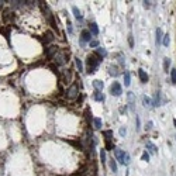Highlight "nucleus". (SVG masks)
I'll return each instance as SVG.
<instances>
[{"label": "nucleus", "instance_id": "f257e3e1", "mask_svg": "<svg viewBox=\"0 0 176 176\" xmlns=\"http://www.w3.org/2000/svg\"><path fill=\"white\" fill-rule=\"evenodd\" d=\"M102 61V58H99L96 54H93V55H89L86 58V65H88V73L89 75H93V73L96 72L97 66H99V62Z\"/></svg>", "mask_w": 176, "mask_h": 176}, {"label": "nucleus", "instance_id": "f03ea898", "mask_svg": "<svg viewBox=\"0 0 176 176\" xmlns=\"http://www.w3.org/2000/svg\"><path fill=\"white\" fill-rule=\"evenodd\" d=\"M66 99L68 100H76L78 99V96H79V88H78V85L76 83H73V85H71L69 88H68V90H66Z\"/></svg>", "mask_w": 176, "mask_h": 176}, {"label": "nucleus", "instance_id": "7ed1b4c3", "mask_svg": "<svg viewBox=\"0 0 176 176\" xmlns=\"http://www.w3.org/2000/svg\"><path fill=\"white\" fill-rule=\"evenodd\" d=\"M68 51H58L54 56V59H55V64L56 65H64L66 64V61H68Z\"/></svg>", "mask_w": 176, "mask_h": 176}, {"label": "nucleus", "instance_id": "20e7f679", "mask_svg": "<svg viewBox=\"0 0 176 176\" xmlns=\"http://www.w3.org/2000/svg\"><path fill=\"white\" fill-rule=\"evenodd\" d=\"M110 93L113 96H120L123 93V89H121V85L119 82H113V85L110 86Z\"/></svg>", "mask_w": 176, "mask_h": 176}, {"label": "nucleus", "instance_id": "39448f33", "mask_svg": "<svg viewBox=\"0 0 176 176\" xmlns=\"http://www.w3.org/2000/svg\"><path fill=\"white\" fill-rule=\"evenodd\" d=\"M59 79H61V82H64V83H71V80H72V72H71V69L62 71V73L59 75Z\"/></svg>", "mask_w": 176, "mask_h": 176}, {"label": "nucleus", "instance_id": "423d86ee", "mask_svg": "<svg viewBox=\"0 0 176 176\" xmlns=\"http://www.w3.org/2000/svg\"><path fill=\"white\" fill-rule=\"evenodd\" d=\"M1 17H3V21H4L6 24L11 23V21H14V13H13L11 10H4L3 14H1Z\"/></svg>", "mask_w": 176, "mask_h": 176}, {"label": "nucleus", "instance_id": "0eeeda50", "mask_svg": "<svg viewBox=\"0 0 176 176\" xmlns=\"http://www.w3.org/2000/svg\"><path fill=\"white\" fill-rule=\"evenodd\" d=\"M114 155H116V161H119L120 163L124 165V156H126V152L120 149V148H114Z\"/></svg>", "mask_w": 176, "mask_h": 176}, {"label": "nucleus", "instance_id": "6e6552de", "mask_svg": "<svg viewBox=\"0 0 176 176\" xmlns=\"http://www.w3.org/2000/svg\"><path fill=\"white\" fill-rule=\"evenodd\" d=\"M127 100H128V106H130V109H131V110H134V109H135V96H134V93H133V92H128V93H127Z\"/></svg>", "mask_w": 176, "mask_h": 176}, {"label": "nucleus", "instance_id": "1a4fd4ad", "mask_svg": "<svg viewBox=\"0 0 176 176\" xmlns=\"http://www.w3.org/2000/svg\"><path fill=\"white\" fill-rule=\"evenodd\" d=\"M58 51H59V49H58V47H49V48H45V55H47V58L52 59Z\"/></svg>", "mask_w": 176, "mask_h": 176}, {"label": "nucleus", "instance_id": "9d476101", "mask_svg": "<svg viewBox=\"0 0 176 176\" xmlns=\"http://www.w3.org/2000/svg\"><path fill=\"white\" fill-rule=\"evenodd\" d=\"M80 37H82V42H83V44H85L86 41H89V42L92 41V34H90L89 30H83L82 34H80Z\"/></svg>", "mask_w": 176, "mask_h": 176}, {"label": "nucleus", "instance_id": "9b49d317", "mask_svg": "<svg viewBox=\"0 0 176 176\" xmlns=\"http://www.w3.org/2000/svg\"><path fill=\"white\" fill-rule=\"evenodd\" d=\"M138 76H140V79H141L142 83H147V82H148V75L145 73L144 69H138Z\"/></svg>", "mask_w": 176, "mask_h": 176}, {"label": "nucleus", "instance_id": "f8f14e48", "mask_svg": "<svg viewBox=\"0 0 176 176\" xmlns=\"http://www.w3.org/2000/svg\"><path fill=\"white\" fill-rule=\"evenodd\" d=\"M162 38H163V35H162V30H161V28H156V38H155V44H156V47H159Z\"/></svg>", "mask_w": 176, "mask_h": 176}, {"label": "nucleus", "instance_id": "ddd939ff", "mask_svg": "<svg viewBox=\"0 0 176 176\" xmlns=\"http://www.w3.org/2000/svg\"><path fill=\"white\" fill-rule=\"evenodd\" d=\"M93 99H95L96 102H104V95L102 93V92L96 90V92L93 93Z\"/></svg>", "mask_w": 176, "mask_h": 176}, {"label": "nucleus", "instance_id": "4468645a", "mask_svg": "<svg viewBox=\"0 0 176 176\" xmlns=\"http://www.w3.org/2000/svg\"><path fill=\"white\" fill-rule=\"evenodd\" d=\"M89 31H90V34H92V35H97V34H99V28H97L96 23H92V24H90V27H89Z\"/></svg>", "mask_w": 176, "mask_h": 176}, {"label": "nucleus", "instance_id": "2eb2a0df", "mask_svg": "<svg viewBox=\"0 0 176 176\" xmlns=\"http://www.w3.org/2000/svg\"><path fill=\"white\" fill-rule=\"evenodd\" d=\"M162 102H161V92H156L155 93V99H154V102H152V106H161Z\"/></svg>", "mask_w": 176, "mask_h": 176}, {"label": "nucleus", "instance_id": "dca6fc26", "mask_svg": "<svg viewBox=\"0 0 176 176\" xmlns=\"http://www.w3.org/2000/svg\"><path fill=\"white\" fill-rule=\"evenodd\" d=\"M93 86H95V89H96V90H99V92H102V90H103V88H104L103 82H102V80H97V79L93 82Z\"/></svg>", "mask_w": 176, "mask_h": 176}, {"label": "nucleus", "instance_id": "f3484780", "mask_svg": "<svg viewBox=\"0 0 176 176\" xmlns=\"http://www.w3.org/2000/svg\"><path fill=\"white\" fill-rule=\"evenodd\" d=\"M96 55L99 56V58H104V56L107 55V51H106V48H103V47H99L96 51Z\"/></svg>", "mask_w": 176, "mask_h": 176}, {"label": "nucleus", "instance_id": "a211bd4d", "mask_svg": "<svg viewBox=\"0 0 176 176\" xmlns=\"http://www.w3.org/2000/svg\"><path fill=\"white\" fill-rule=\"evenodd\" d=\"M54 38H55V37H54V34H52L51 31H47V32H45V38H44L45 44H48V42H52V41H54Z\"/></svg>", "mask_w": 176, "mask_h": 176}, {"label": "nucleus", "instance_id": "6ab92c4d", "mask_svg": "<svg viewBox=\"0 0 176 176\" xmlns=\"http://www.w3.org/2000/svg\"><path fill=\"white\" fill-rule=\"evenodd\" d=\"M147 148H148V151L151 152V154H156V152H158V148L152 144L151 141H148V142H147Z\"/></svg>", "mask_w": 176, "mask_h": 176}, {"label": "nucleus", "instance_id": "aec40b11", "mask_svg": "<svg viewBox=\"0 0 176 176\" xmlns=\"http://www.w3.org/2000/svg\"><path fill=\"white\" fill-rule=\"evenodd\" d=\"M109 166H110V169H111L113 173H116L117 172V162H116V159H110V163H109Z\"/></svg>", "mask_w": 176, "mask_h": 176}, {"label": "nucleus", "instance_id": "412c9836", "mask_svg": "<svg viewBox=\"0 0 176 176\" xmlns=\"http://www.w3.org/2000/svg\"><path fill=\"white\" fill-rule=\"evenodd\" d=\"M93 126L96 130H100L102 126H103V123H102V119H93Z\"/></svg>", "mask_w": 176, "mask_h": 176}, {"label": "nucleus", "instance_id": "4be33fe9", "mask_svg": "<svg viewBox=\"0 0 176 176\" xmlns=\"http://www.w3.org/2000/svg\"><path fill=\"white\" fill-rule=\"evenodd\" d=\"M109 73H110L111 76H117L120 72L117 71V66H109Z\"/></svg>", "mask_w": 176, "mask_h": 176}, {"label": "nucleus", "instance_id": "5701e85b", "mask_svg": "<svg viewBox=\"0 0 176 176\" xmlns=\"http://www.w3.org/2000/svg\"><path fill=\"white\" fill-rule=\"evenodd\" d=\"M142 103H144L145 107H152V102H151L149 97H147V96L142 97Z\"/></svg>", "mask_w": 176, "mask_h": 176}, {"label": "nucleus", "instance_id": "b1692460", "mask_svg": "<svg viewBox=\"0 0 176 176\" xmlns=\"http://www.w3.org/2000/svg\"><path fill=\"white\" fill-rule=\"evenodd\" d=\"M75 64H76L78 71H79V72H82V71H83V64H82V61H80L79 58H75Z\"/></svg>", "mask_w": 176, "mask_h": 176}, {"label": "nucleus", "instance_id": "393cba45", "mask_svg": "<svg viewBox=\"0 0 176 176\" xmlns=\"http://www.w3.org/2000/svg\"><path fill=\"white\" fill-rule=\"evenodd\" d=\"M103 135L106 137V141H111V138H113V131H111V130H109V131H103Z\"/></svg>", "mask_w": 176, "mask_h": 176}, {"label": "nucleus", "instance_id": "a878e982", "mask_svg": "<svg viewBox=\"0 0 176 176\" xmlns=\"http://www.w3.org/2000/svg\"><path fill=\"white\" fill-rule=\"evenodd\" d=\"M169 66H170V59L165 58L163 59V69H165V72H169Z\"/></svg>", "mask_w": 176, "mask_h": 176}, {"label": "nucleus", "instance_id": "bb28decb", "mask_svg": "<svg viewBox=\"0 0 176 176\" xmlns=\"http://www.w3.org/2000/svg\"><path fill=\"white\" fill-rule=\"evenodd\" d=\"M72 11H73V14H75V17H76L78 20H82V18H83V17H82V14H80V11L78 10V7H75V6H73Z\"/></svg>", "mask_w": 176, "mask_h": 176}, {"label": "nucleus", "instance_id": "cd10ccee", "mask_svg": "<svg viewBox=\"0 0 176 176\" xmlns=\"http://www.w3.org/2000/svg\"><path fill=\"white\" fill-rule=\"evenodd\" d=\"M130 73L128 72H124V85H126V86H130V83H131V82H130Z\"/></svg>", "mask_w": 176, "mask_h": 176}, {"label": "nucleus", "instance_id": "c85d7f7f", "mask_svg": "<svg viewBox=\"0 0 176 176\" xmlns=\"http://www.w3.org/2000/svg\"><path fill=\"white\" fill-rule=\"evenodd\" d=\"M170 80H172L173 85H176V69H172V71H170Z\"/></svg>", "mask_w": 176, "mask_h": 176}, {"label": "nucleus", "instance_id": "c756f323", "mask_svg": "<svg viewBox=\"0 0 176 176\" xmlns=\"http://www.w3.org/2000/svg\"><path fill=\"white\" fill-rule=\"evenodd\" d=\"M100 159H102V163L106 162V149H102V151H100Z\"/></svg>", "mask_w": 176, "mask_h": 176}, {"label": "nucleus", "instance_id": "7c9ffc66", "mask_svg": "<svg viewBox=\"0 0 176 176\" xmlns=\"http://www.w3.org/2000/svg\"><path fill=\"white\" fill-rule=\"evenodd\" d=\"M169 42H170V40H169V34L163 35V45H165V47H168Z\"/></svg>", "mask_w": 176, "mask_h": 176}, {"label": "nucleus", "instance_id": "2f4dec72", "mask_svg": "<svg viewBox=\"0 0 176 176\" xmlns=\"http://www.w3.org/2000/svg\"><path fill=\"white\" fill-rule=\"evenodd\" d=\"M85 114H86V119H88V121H92V120H93V119H92V111H90L89 109H86Z\"/></svg>", "mask_w": 176, "mask_h": 176}, {"label": "nucleus", "instance_id": "473e14b6", "mask_svg": "<svg viewBox=\"0 0 176 176\" xmlns=\"http://www.w3.org/2000/svg\"><path fill=\"white\" fill-rule=\"evenodd\" d=\"M114 145H113L111 141H106V149H113Z\"/></svg>", "mask_w": 176, "mask_h": 176}, {"label": "nucleus", "instance_id": "72a5a7b5", "mask_svg": "<svg viewBox=\"0 0 176 176\" xmlns=\"http://www.w3.org/2000/svg\"><path fill=\"white\" fill-rule=\"evenodd\" d=\"M142 161H145V162H148V161H149V154H148L147 151L142 154Z\"/></svg>", "mask_w": 176, "mask_h": 176}, {"label": "nucleus", "instance_id": "f704fd0d", "mask_svg": "<svg viewBox=\"0 0 176 176\" xmlns=\"http://www.w3.org/2000/svg\"><path fill=\"white\" fill-rule=\"evenodd\" d=\"M128 42H130V47L133 48V47H134V40H133V35H131V34L128 35Z\"/></svg>", "mask_w": 176, "mask_h": 176}, {"label": "nucleus", "instance_id": "c9c22d12", "mask_svg": "<svg viewBox=\"0 0 176 176\" xmlns=\"http://www.w3.org/2000/svg\"><path fill=\"white\" fill-rule=\"evenodd\" d=\"M97 45H99V41H96V40L90 41V47H92V48H96Z\"/></svg>", "mask_w": 176, "mask_h": 176}, {"label": "nucleus", "instance_id": "e433bc0d", "mask_svg": "<svg viewBox=\"0 0 176 176\" xmlns=\"http://www.w3.org/2000/svg\"><path fill=\"white\" fill-rule=\"evenodd\" d=\"M130 163V155L126 154V156H124V165H128Z\"/></svg>", "mask_w": 176, "mask_h": 176}, {"label": "nucleus", "instance_id": "4c0bfd02", "mask_svg": "<svg viewBox=\"0 0 176 176\" xmlns=\"http://www.w3.org/2000/svg\"><path fill=\"white\" fill-rule=\"evenodd\" d=\"M126 134H127L126 128H124V127H121V128H120V135H121V137H126Z\"/></svg>", "mask_w": 176, "mask_h": 176}, {"label": "nucleus", "instance_id": "58836bf2", "mask_svg": "<svg viewBox=\"0 0 176 176\" xmlns=\"http://www.w3.org/2000/svg\"><path fill=\"white\" fill-rule=\"evenodd\" d=\"M144 7H145V8H149V7H151V1H144Z\"/></svg>", "mask_w": 176, "mask_h": 176}, {"label": "nucleus", "instance_id": "ea45409f", "mask_svg": "<svg viewBox=\"0 0 176 176\" xmlns=\"http://www.w3.org/2000/svg\"><path fill=\"white\" fill-rule=\"evenodd\" d=\"M68 31H69V32H72V24H71L69 21H68Z\"/></svg>", "mask_w": 176, "mask_h": 176}, {"label": "nucleus", "instance_id": "a19ab883", "mask_svg": "<svg viewBox=\"0 0 176 176\" xmlns=\"http://www.w3.org/2000/svg\"><path fill=\"white\" fill-rule=\"evenodd\" d=\"M151 128H152V123H151V121H149V123L147 124V130H151Z\"/></svg>", "mask_w": 176, "mask_h": 176}, {"label": "nucleus", "instance_id": "79ce46f5", "mask_svg": "<svg viewBox=\"0 0 176 176\" xmlns=\"http://www.w3.org/2000/svg\"><path fill=\"white\" fill-rule=\"evenodd\" d=\"M173 124H175V127H176V120H173Z\"/></svg>", "mask_w": 176, "mask_h": 176}]
</instances>
